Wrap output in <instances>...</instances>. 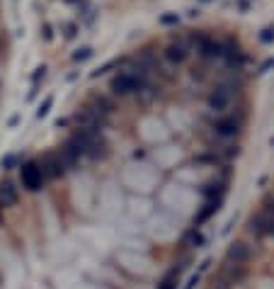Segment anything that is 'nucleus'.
Instances as JSON below:
<instances>
[{"mask_svg": "<svg viewBox=\"0 0 274 289\" xmlns=\"http://www.w3.org/2000/svg\"><path fill=\"white\" fill-rule=\"evenodd\" d=\"M226 190H228V180H213L202 187V195H204V200H218V197L223 200Z\"/></svg>", "mask_w": 274, "mask_h": 289, "instance_id": "15", "label": "nucleus"}, {"mask_svg": "<svg viewBox=\"0 0 274 289\" xmlns=\"http://www.w3.org/2000/svg\"><path fill=\"white\" fill-rule=\"evenodd\" d=\"M15 165H17V156H15V153H7V156L0 160V168H2V170H12Z\"/></svg>", "mask_w": 274, "mask_h": 289, "instance_id": "25", "label": "nucleus"}, {"mask_svg": "<svg viewBox=\"0 0 274 289\" xmlns=\"http://www.w3.org/2000/svg\"><path fill=\"white\" fill-rule=\"evenodd\" d=\"M180 20H182V17H180L177 12H163V15L158 17V24H160V27H177Z\"/></svg>", "mask_w": 274, "mask_h": 289, "instance_id": "18", "label": "nucleus"}, {"mask_svg": "<svg viewBox=\"0 0 274 289\" xmlns=\"http://www.w3.org/2000/svg\"><path fill=\"white\" fill-rule=\"evenodd\" d=\"M17 122H20V114H15V117H10V122H7V124H10V127H15Z\"/></svg>", "mask_w": 274, "mask_h": 289, "instance_id": "31", "label": "nucleus"}, {"mask_svg": "<svg viewBox=\"0 0 274 289\" xmlns=\"http://www.w3.org/2000/svg\"><path fill=\"white\" fill-rule=\"evenodd\" d=\"M85 107H90L95 114H100V117H109L112 112H114V100L112 97H107V95H92L90 100H87V105Z\"/></svg>", "mask_w": 274, "mask_h": 289, "instance_id": "10", "label": "nucleus"}, {"mask_svg": "<svg viewBox=\"0 0 274 289\" xmlns=\"http://www.w3.org/2000/svg\"><path fill=\"white\" fill-rule=\"evenodd\" d=\"M221 59L226 61V66L228 68H243L245 64H248V54L243 51V46L238 44V42H231V39H226L223 42V51H221Z\"/></svg>", "mask_w": 274, "mask_h": 289, "instance_id": "7", "label": "nucleus"}, {"mask_svg": "<svg viewBox=\"0 0 274 289\" xmlns=\"http://www.w3.org/2000/svg\"><path fill=\"white\" fill-rule=\"evenodd\" d=\"M54 107V95H46L44 97V102L39 105V110H37V119H44L46 114H49V110Z\"/></svg>", "mask_w": 274, "mask_h": 289, "instance_id": "22", "label": "nucleus"}, {"mask_svg": "<svg viewBox=\"0 0 274 289\" xmlns=\"http://www.w3.org/2000/svg\"><path fill=\"white\" fill-rule=\"evenodd\" d=\"M187 243L192 245V248H204L206 245V238H204V233L197 228V226H192L190 231H187Z\"/></svg>", "mask_w": 274, "mask_h": 289, "instance_id": "17", "label": "nucleus"}, {"mask_svg": "<svg viewBox=\"0 0 274 289\" xmlns=\"http://www.w3.org/2000/svg\"><path fill=\"white\" fill-rule=\"evenodd\" d=\"M119 64H122V61H109V64H105V66H100L97 71H92V73H90V75H92V78H100V75H105V73H109V71H112V68H114V66H119Z\"/></svg>", "mask_w": 274, "mask_h": 289, "instance_id": "26", "label": "nucleus"}, {"mask_svg": "<svg viewBox=\"0 0 274 289\" xmlns=\"http://www.w3.org/2000/svg\"><path fill=\"white\" fill-rule=\"evenodd\" d=\"M199 2H211V0H199Z\"/></svg>", "mask_w": 274, "mask_h": 289, "instance_id": "32", "label": "nucleus"}, {"mask_svg": "<svg viewBox=\"0 0 274 289\" xmlns=\"http://www.w3.org/2000/svg\"><path fill=\"white\" fill-rule=\"evenodd\" d=\"M250 226V233L257 236V238H267V236H274V200L267 197L260 207V212L248 221Z\"/></svg>", "mask_w": 274, "mask_h": 289, "instance_id": "3", "label": "nucleus"}, {"mask_svg": "<svg viewBox=\"0 0 274 289\" xmlns=\"http://www.w3.org/2000/svg\"><path fill=\"white\" fill-rule=\"evenodd\" d=\"M250 5H253V0H235V7H238L240 12H248Z\"/></svg>", "mask_w": 274, "mask_h": 289, "instance_id": "28", "label": "nucleus"}, {"mask_svg": "<svg viewBox=\"0 0 274 289\" xmlns=\"http://www.w3.org/2000/svg\"><path fill=\"white\" fill-rule=\"evenodd\" d=\"M250 255H253V253H250V245H248V243H243V241H235V243H231V245H228L226 260L238 263V265H248Z\"/></svg>", "mask_w": 274, "mask_h": 289, "instance_id": "11", "label": "nucleus"}, {"mask_svg": "<svg viewBox=\"0 0 274 289\" xmlns=\"http://www.w3.org/2000/svg\"><path fill=\"white\" fill-rule=\"evenodd\" d=\"M260 42H262V44H272L274 42V24H267V27L260 32Z\"/></svg>", "mask_w": 274, "mask_h": 289, "instance_id": "23", "label": "nucleus"}, {"mask_svg": "<svg viewBox=\"0 0 274 289\" xmlns=\"http://www.w3.org/2000/svg\"><path fill=\"white\" fill-rule=\"evenodd\" d=\"M233 102V92H231V85H218L209 92L206 97V110L213 112V114H223Z\"/></svg>", "mask_w": 274, "mask_h": 289, "instance_id": "5", "label": "nucleus"}, {"mask_svg": "<svg viewBox=\"0 0 274 289\" xmlns=\"http://www.w3.org/2000/svg\"><path fill=\"white\" fill-rule=\"evenodd\" d=\"M163 54H165V59H168L170 64H177V66H180V64H185V61L190 59L192 46L187 44V39H180V42H177V39H172V42L165 46V51H163Z\"/></svg>", "mask_w": 274, "mask_h": 289, "instance_id": "8", "label": "nucleus"}, {"mask_svg": "<svg viewBox=\"0 0 274 289\" xmlns=\"http://www.w3.org/2000/svg\"><path fill=\"white\" fill-rule=\"evenodd\" d=\"M66 2H70V5H78V7H80V5H87V0H66Z\"/></svg>", "mask_w": 274, "mask_h": 289, "instance_id": "30", "label": "nucleus"}, {"mask_svg": "<svg viewBox=\"0 0 274 289\" xmlns=\"http://www.w3.org/2000/svg\"><path fill=\"white\" fill-rule=\"evenodd\" d=\"M180 270H182V267H175V270L158 285V289H177V275H180Z\"/></svg>", "mask_w": 274, "mask_h": 289, "instance_id": "19", "label": "nucleus"}, {"mask_svg": "<svg viewBox=\"0 0 274 289\" xmlns=\"http://www.w3.org/2000/svg\"><path fill=\"white\" fill-rule=\"evenodd\" d=\"M54 37H56V34H54V27H51L49 22H44V24H42V39H44L46 44H51Z\"/></svg>", "mask_w": 274, "mask_h": 289, "instance_id": "24", "label": "nucleus"}, {"mask_svg": "<svg viewBox=\"0 0 274 289\" xmlns=\"http://www.w3.org/2000/svg\"><path fill=\"white\" fill-rule=\"evenodd\" d=\"M199 280H202V275H199V272H197V275H192V277H190V282L185 285V289H194L197 285H199Z\"/></svg>", "mask_w": 274, "mask_h": 289, "instance_id": "29", "label": "nucleus"}, {"mask_svg": "<svg viewBox=\"0 0 274 289\" xmlns=\"http://www.w3.org/2000/svg\"><path fill=\"white\" fill-rule=\"evenodd\" d=\"M146 88V80L141 73H134V71H122L117 73L109 83V90L112 95L117 97H129V95H138L141 90Z\"/></svg>", "mask_w": 274, "mask_h": 289, "instance_id": "2", "label": "nucleus"}, {"mask_svg": "<svg viewBox=\"0 0 274 289\" xmlns=\"http://www.w3.org/2000/svg\"><path fill=\"white\" fill-rule=\"evenodd\" d=\"M17 200H20V190L15 187V182H10V180L0 182V204H2V209L5 207H15Z\"/></svg>", "mask_w": 274, "mask_h": 289, "instance_id": "13", "label": "nucleus"}, {"mask_svg": "<svg viewBox=\"0 0 274 289\" xmlns=\"http://www.w3.org/2000/svg\"><path fill=\"white\" fill-rule=\"evenodd\" d=\"M61 29H63V39H68V42L80 34V24H78V22H66Z\"/></svg>", "mask_w": 274, "mask_h": 289, "instance_id": "21", "label": "nucleus"}, {"mask_svg": "<svg viewBox=\"0 0 274 289\" xmlns=\"http://www.w3.org/2000/svg\"><path fill=\"white\" fill-rule=\"evenodd\" d=\"M221 202H223L221 197H218V200H206V204L202 207V212H199V214L194 217V226L199 228L202 223H206L209 219H211L213 214H216V212H218V209H221Z\"/></svg>", "mask_w": 274, "mask_h": 289, "instance_id": "14", "label": "nucleus"}, {"mask_svg": "<svg viewBox=\"0 0 274 289\" xmlns=\"http://www.w3.org/2000/svg\"><path fill=\"white\" fill-rule=\"evenodd\" d=\"M73 139L83 146L85 158H90V160H105L109 156V144L105 141L102 132H92V129H80L78 127L73 132Z\"/></svg>", "mask_w": 274, "mask_h": 289, "instance_id": "1", "label": "nucleus"}, {"mask_svg": "<svg viewBox=\"0 0 274 289\" xmlns=\"http://www.w3.org/2000/svg\"><path fill=\"white\" fill-rule=\"evenodd\" d=\"M211 132H213L216 139H221V141L235 139V136L243 132V119H238V117H218L216 122H211Z\"/></svg>", "mask_w": 274, "mask_h": 289, "instance_id": "6", "label": "nucleus"}, {"mask_svg": "<svg viewBox=\"0 0 274 289\" xmlns=\"http://www.w3.org/2000/svg\"><path fill=\"white\" fill-rule=\"evenodd\" d=\"M39 163H42V170H44V178H46V180H56V178H63V175L68 173L59 153H49V156H44Z\"/></svg>", "mask_w": 274, "mask_h": 289, "instance_id": "9", "label": "nucleus"}, {"mask_svg": "<svg viewBox=\"0 0 274 289\" xmlns=\"http://www.w3.org/2000/svg\"><path fill=\"white\" fill-rule=\"evenodd\" d=\"M20 182L27 192H39L44 185H46V178H44V170H42V163L39 160H24L20 165Z\"/></svg>", "mask_w": 274, "mask_h": 289, "instance_id": "4", "label": "nucleus"}, {"mask_svg": "<svg viewBox=\"0 0 274 289\" xmlns=\"http://www.w3.org/2000/svg\"><path fill=\"white\" fill-rule=\"evenodd\" d=\"M92 56H95L92 46H83V49H75V54H73V61H75V64H83V61L92 59Z\"/></svg>", "mask_w": 274, "mask_h": 289, "instance_id": "20", "label": "nucleus"}, {"mask_svg": "<svg viewBox=\"0 0 274 289\" xmlns=\"http://www.w3.org/2000/svg\"><path fill=\"white\" fill-rule=\"evenodd\" d=\"M194 163L197 165H221V163H226V158L218 151H209V153H202V156H194Z\"/></svg>", "mask_w": 274, "mask_h": 289, "instance_id": "16", "label": "nucleus"}, {"mask_svg": "<svg viewBox=\"0 0 274 289\" xmlns=\"http://www.w3.org/2000/svg\"><path fill=\"white\" fill-rule=\"evenodd\" d=\"M245 265H238V263H231V260H223V265H221V277H226L231 285H238V282H243L245 280Z\"/></svg>", "mask_w": 274, "mask_h": 289, "instance_id": "12", "label": "nucleus"}, {"mask_svg": "<svg viewBox=\"0 0 274 289\" xmlns=\"http://www.w3.org/2000/svg\"><path fill=\"white\" fill-rule=\"evenodd\" d=\"M0 209H2V204H0Z\"/></svg>", "mask_w": 274, "mask_h": 289, "instance_id": "33", "label": "nucleus"}, {"mask_svg": "<svg viewBox=\"0 0 274 289\" xmlns=\"http://www.w3.org/2000/svg\"><path fill=\"white\" fill-rule=\"evenodd\" d=\"M44 75H46V66H37V68H34V73H32V85H37V83H39Z\"/></svg>", "mask_w": 274, "mask_h": 289, "instance_id": "27", "label": "nucleus"}]
</instances>
